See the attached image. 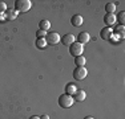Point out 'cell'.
<instances>
[{"instance_id": "ba28073f", "label": "cell", "mask_w": 125, "mask_h": 119, "mask_svg": "<svg viewBox=\"0 0 125 119\" xmlns=\"http://www.w3.org/2000/svg\"><path fill=\"white\" fill-rule=\"evenodd\" d=\"M73 99L77 101V102H83V101H85V98H87V93H85L84 90H80V89H77L76 93L72 95Z\"/></svg>"}, {"instance_id": "5b68a950", "label": "cell", "mask_w": 125, "mask_h": 119, "mask_svg": "<svg viewBox=\"0 0 125 119\" xmlns=\"http://www.w3.org/2000/svg\"><path fill=\"white\" fill-rule=\"evenodd\" d=\"M45 40H47V44H48V45H57V44L60 42L61 37L57 32H51V33H48L45 36Z\"/></svg>"}, {"instance_id": "277c9868", "label": "cell", "mask_w": 125, "mask_h": 119, "mask_svg": "<svg viewBox=\"0 0 125 119\" xmlns=\"http://www.w3.org/2000/svg\"><path fill=\"white\" fill-rule=\"evenodd\" d=\"M87 76H88V70L85 66H77L73 70V77H75L77 81H83Z\"/></svg>"}, {"instance_id": "6da1fadb", "label": "cell", "mask_w": 125, "mask_h": 119, "mask_svg": "<svg viewBox=\"0 0 125 119\" xmlns=\"http://www.w3.org/2000/svg\"><path fill=\"white\" fill-rule=\"evenodd\" d=\"M32 7L31 0H16L15 1V9H16L19 13H24V12H28Z\"/></svg>"}, {"instance_id": "7a4b0ae2", "label": "cell", "mask_w": 125, "mask_h": 119, "mask_svg": "<svg viewBox=\"0 0 125 119\" xmlns=\"http://www.w3.org/2000/svg\"><path fill=\"white\" fill-rule=\"evenodd\" d=\"M73 103H75V99H73L72 95L62 94V95L59 97V106L62 107V109H69Z\"/></svg>"}, {"instance_id": "7402d4cb", "label": "cell", "mask_w": 125, "mask_h": 119, "mask_svg": "<svg viewBox=\"0 0 125 119\" xmlns=\"http://www.w3.org/2000/svg\"><path fill=\"white\" fill-rule=\"evenodd\" d=\"M40 119H49V115H47V114H44V115H41Z\"/></svg>"}, {"instance_id": "e0dca14e", "label": "cell", "mask_w": 125, "mask_h": 119, "mask_svg": "<svg viewBox=\"0 0 125 119\" xmlns=\"http://www.w3.org/2000/svg\"><path fill=\"white\" fill-rule=\"evenodd\" d=\"M116 21H118L120 25H124V24H125V12L124 11H121L120 13L116 16Z\"/></svg>"}, {"instance_id": "9c48e42d", "label": "cell", "mask_w": 125, "mask_h": 119, "mask_svg": "<svg viewBox=\"0 0 125 119\" xmlns=\"http://www.w3.org/2000/svg\"><path fill=\"white\" fill-rule=\"evenodd\" d=\"M104 23L106 24V26H109V28H111L112 25H115V24H116V15L106 13L105 16H104Z\"/></svg>"}, {"instance_id": "2e32d148", "label": "cell", "mask_w": 125, "mask_h": 119, "mask_svg": "<svg viewBox=\"0 0 125 119\" xmlns=\"http://www.w3.org/2000/svg\"><path fill=\"white\" fill-rule=\"evenodd\" d=\"M75 64H76V66H85L87 58H85L84 56H79V57L75 58Z\"/></svg>"}, {"instance_id": "603a6c76", "label": "cell", "mask_w": 125, "mask_h": 119, "mask_svg": "<svg viewBox=\"0 0 125 119\" xmlns=\"http://www.w3.org/2000/svg\"><path fill=\"white\" fill-rule=\"evenodd\" d=\"M0 20H5V15L4 13H0Z\"/></svg>"}, {"instance_id": "8992f818", "label": "cell", "mask_w": 125, "mask_h": 119, "mask_svg": "<svg viewBox=\"0 0 125 119\" xmlns=\"http://www.w3.org/2000/svg\"><path fill=\"white\" fill-rule=\"evenodd\" d=\"M89 40H91V34H89L88 32H81V33L77 36V42H80L81 45L88 44Z\"/></svg>"}, {"instance_id": "d6986e66", "label": "cell", "mask_w": 125, "mask_h": 119, "mask_svg": "<svg viewBox=\"0 0 125 119\" xmlns=\"http://www.w3.org/2000/svg\"><path fill=\"white\" fill-rule=\"evenodd\" d=\"M113 32L118 33V34L121 36V37H123V36H124V25H118V26H116L115 31H113Z\"/></svg>"}, {"instance_id": "cb8c5ba5", "label": "cell", "mask_w": 125, "mask_h": 119, "mask_svg": "<svg viewBox=\"0 0 125 119\" xmlns=\"http://www.w3.org/2000/svg\"><path fill=\"white\" fill-rule=\"evenodd\" d=\"M29 119H40V117H36V115H33V117H31Z\"/></svg>"}, {"instance_id": "30bf717a", "label": "cell", "mask_w": 125, "mask_h": 119, "mask_svg": "<svg viewBox=\"0 0 125 119\" xmlns=\"http://www.w3.org/2000/svg\"><path fill=\"white\" fill-rule=\"evenodd\" d=\"M75 42V36H73L72 33H67L64 34V37H62V44L64 45H72V44Z\"/></svg>"}, {"instance_id": "5bb4252c", "label": "cell", "mask_w": 125, "mask_h": 119, "mask_svg": "<svg viewBox=\"0 0 125 119\" xmlns=\"http://www.w3.org/2000/svg\"><path fill=\"white\" fill-rule=\"evenodd\" d=\"M39 28H40L41 31L48 32L49 29H51V23H49V20H41V21L39 23Z\"/></svg>"}, {"instance_id": "ac0fdd59", "label": "cell", "mask_w": 125, "mask_h": 119, "mask_svg": "<svg viewBox=\"0 0 125 119\" xmlns=\"http://www.w3.org/2000/svg\"><path fill=\"white\" fill-rule=\"evenodd\" d=\"M48 44H47V40L45 38H37L36 40V46L39 48V49H44Z\"/></svg>"}, {"instance_id": "52a82bcc", "label": "cell", "mask_w": 125, "mask_h": 119, "mask_svg": "<svg viewBox=\"0 0 125 119\" xmlns=\"http://www.w3.org/2000/svg\"><path fill=\"white\" fill-rule=\"evenodd\" d=\"M112 34H113V29L109 28V26L103 28V29H101V32H100V36H101V38H103V40H109Z\"/></svg>"}, {"instance_id": "4fadbf2b", "label": "cell", "mask_w": 125, "mask_h": 119, "mask_svg": "<svg viewBox=\"0 0 125 119\" xmlns=\"http://www.w3.org/2000/svg\"><path fill=\"white\" fill-rule=\"evenodd\" d=\"M5 12H7L5 13V20H15L17 17V15H19V12L16 9H8Z\"/></svg>"}, {"instance_id": "d4e9b609", "label": "cell", "mask_w": 125, "mask_h": 119, "mask_svg": "<svg viewBox=\"0 0 125 119\" xmlns=\"http://www.w3.org/2000/svg\"><path fill=\"white\" fill-rule=\"evenodd\" d=\"M84 119H94V118H93V117H85Z\"/></svg>"}, {"instance_id": "44dd1931", "label": "cell", "mask_w": 125, "mask_h": 119, "mask_svg": "<svg viewBox=\"0 0 125 119\" xmlns=\"http://www.w3.org/2000/svg\"><path fill=\"white\" fill-rule=\"evenodd\" d=\"M7 11V4L4 1H0V13H4Z\"/></svg>"}, {"instance_id": "7c38bea8", "label": "cell", "mask_w": 125, "mask_h": 119, "mask_svg": "<svg viewBox=\"0 0 125 119\" xmlns=\"http://www.w3.org/2000/svg\"><path fill=\"white\" fill-rule=\"evenodd\" d=\"M76 90H77V86L75 85V83H72V82L67 83V86H65V94L73 95V94L76 93Z\"/></svg>"}, {"instance_id": "ffe728a7", "label": "cell", "mask_w": 125, "mask_h": 119, "mask_svg": "<svg viewBox=\"0 0 125 119\" xmlns=\"http://www.w3.org/2000/svg\"><path fill=\"white\" fill-rule=\"evenodd\" d=\"M48 34V32H45V31H41V29H39V31L36 32V36H37V38H45V36Z\"/></svg>"}, {"instance_id": "9a60e30c", "label": "cell", "mask_w": 125, "mask_h": 119, "mask_svg": "<svg viewBox=\"0 0 125 119\" xmlns=\"http://www.w3.org/2000/svg\"><path fill=\"white\" fill-rule=\"evenodd\" d=\"M116 8H117V5H116L115 3H108V4L105 5V12H106V13H112V15H115Z\"/></svg>"}, {"instance_id": "3957f363", "label": "cell", "mask_w": 125, "mask_h": 119, "mask_svg": "<svg viewBox=\"0 0 125 119\" xmlns=\"http://www.w3.org/2000/svg\"><path fill=\"white\" fill-rule=\"evenodd\" d=\"M83 52H84V45H81V44L77 42V41H75L72 45H69V53H71V56H73L75 58L79 57V56H81Z\"/></svg>"}, {"instance_id": "8fae6325", "label": "cell", "mask_w": 125, "mask_h": 119, "mask_svg": "<svg viewBox=\"0 0 125 119\" xmlns=\"http://www.w3.org/2000/svg\"><path fill=\"white\" fill-rule=\"evenodd\" d=\"M83 16H80V15H75V16H72V19H71V24H72L73 26H81L83 25Z\"/></svg>"}]
</instances>
